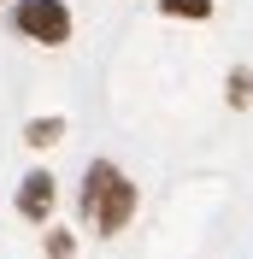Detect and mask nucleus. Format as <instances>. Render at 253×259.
<instances>
[{
  "label": "nucleus",
  "instance_id": "nucleus-6",
  "mask_svg": "<svg viewBox=\"0 0 253 259\" xmlns=\"http://www.w3.org/2000/svg\"><path fill=\"white\" fill-rule=\"evenodd\" d=\"M247 100H253V71L236 65V71H230V106H247Z\"/></svg>",
  "mask_w": 253,
  "mask_h": 259
},
{
  "label": "nucleus",
  "instance_id": "nucleus-2",
  "mask_svg": "<svg viewBox=\"0 0 253 259\" xmlns=\"http://www.w3.org/2000/svg\"><path fill=\"white\" fill-rule=\"evenodd\" d=\"M12 24L30 35V41H41V48L71 41V12H65V0H18V6H12Z\"/></svg>",
  "mask_w": 253,
  "mask_h": 259
},
{
  "label": "nucleus",
  "instance_id": "nucleus-5",
  "mask_svg": "<svg viewBox=\"0 0 253 259\" xmlns=\"http://www.w3.org/2000/svg\"><path fill=\"white\" fill-rule=\"evenodd\" d=\"M165 18H212V0H159Z\"/></svg>",
  "mask_w": 253,
  "mask_h": 259
},
{
  "label": "nucleus",
  "instance_id": "nucleus-3",
  "mask_svg": "<svg viewBox=\"0 0 253 259\" xmlns=\"http://www.w3.org/2000/svg\"><path fill=\"white\" fill-rule=\"evenodd\" d=\"M18 212L35 218V224L53 212V177H48V171H30V177H24V189H18Z\"/></svg>",
  "mask_w": 253,
  "mask_h": 259
},
{
  "label": "nucleus",
  "instance_id": "nucleus-4",
  "mask_svg": "<svg viewBox=\"0 0 253 259\" xmlns=\"http://www.w3.org/2000/svg\"><path fill=\"white\" fill-rule=\"evenodd\" d=\"M59 136H65V118H35V124L24 130V142H30V147H53Z\"/></svg>",
  "mask_w": 253,
  "mask_h": 259
},
{
  "label": "nucleus",
  "instance_id": "nucleus-7",
  "mask_svg": "<svg viewBox=\"0 0 253 259\" xmlns=\"http://www.w3.org/2000/svg\"><path fill=\"white\" fill-rule=\"evenodd\" d=\"M48 253H53V259H71V236H65V230H53V236H48Z\"/></svg>",
  "mask_w": 253,
  "mask_h": 259
},
{
  "label": "nucleus",
  "instance_id": "nucleus-1",
  "mask_svg": "<svg viewBox=\"0 0 253 259\" xmlns=\"http://www.w3.org/2000/svg\"><path fill=\"white\" fill-rule=\"evenodd\" d=\"M136 212V183L118 171L112 159H95L89 177H82V218L100 230V236H118Z\"/></svg>",
  "mask_w": 253,
  "mask_h": 259
}]
</instances>
